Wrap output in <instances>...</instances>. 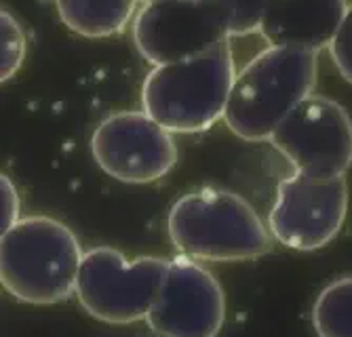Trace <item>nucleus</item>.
<instances>
[{"instance_id": "nucleus-15", "label": "nucleus", "mask_w": 352, "mask_h": 337, "mask_svg": "<svg viewBox=\"0 0 352 337\" xmlns=\"http://www.w3.org/2000/svg\"><path fill=\"white\" fill-rule=\"evenodd\" d=\"M28 55V38L17 17L0 7V84L17 76Z\"/></svg>"}, {"instance_id": "nucleus-3", "label": "nucleus", "mask_w": 352, "mask_h": 337, "mask_svg": "<svg viewBox=\"0 0 352 337\" xmlns=\"http://www.w3.org/2000/svg\"><path fill=\"white\" fill-rule=\"evenodd\" d=\"M82 247L76 234L47 216L21 218L0 238V287L32 305L74 295Z\"/></svg>"}, {"instance_id": "nucleus-9", "label": "nucleus", "mask_w": 352, "mask_h": 337, "mask_svg": "<svg viewBox=\"0 0 352 337\" xmlns=\"http://www.w3.org/2000/svg\"><path fill=\"white\" fill-rule=\"evenodd\" d=\"M226 321V293L195 259H169L146 323L158 337H217Z\"/></svg>"}, {"instance_id": "nucleus-13", "label": "nucleus", "mask_w": 352, "mask_h": 337, "mask_svg": "<svg viewBox=\"0 0 352 337\" xmlns=\"http://www.w3.org/2000/svg\"><path fill=\"white\" fill-rule=\"evenodd\" d=\"M310 323L316 337H352V274L321 289L312 303Z\"/></svg>"}, {"instance_id": "nucleus-2", "label": "nucleus", "mask_w": 352, "mask_h": 337, "mask_svg": "<svg viewBox=\"0 0 352 337\" xmlns=\"http://www.w3.org/2000/svg\"><path fill=\"white\" fill-rule=\"evenodd\" d=\"M173 247L195 262H247L272 249L262 218L241 194L199 188L179 196L167 216Z\"/></svg>"}, {"instance_id": "nucleus-17", "label": "nucleus", "mask_w": 352, "mask_h": 337, "mask_svg": "<svg viewBox=\"0 0 352 337\" xmlns=\"http://www.w3.org/2000/svg\"><path fill=\"white\" fill-rule=\"evenodd\" d=\"M21 220V198L13 179L0 171V238Z\"/></svg>"}, {"instance_id": "nucleus-7", "label": "nucleus", "mask_w": 352, "mask_h": 337, "mask_svg": "<svg viewBox=\"0 0 352 337\" xmlns=\"http://www.w3.org/2000/svg\"><path fill=\"white\" fill-rule=\"evenodd\" d=\"M346 177L294 173L280 179L268 213L270 236L294 251H318L342 232L348 218Z\"/></svg>"}, {"instance_id": "nucleus-18", "label": "nucleus", "mask_w": 352, "mask_h": 337, "mask_svg": "<svg viewBox=\"0 0 352 337\" xmlns=\"http://www.w3.org/2000/svg\"><path fill=\"white\" fill-rule=\"evenodd\" d=\"M140 3H150V0H140Z\"/></svg>"}, {"instance_id": "nucleus-8", "label": "nucleus", "mask_w": 352, "mask_h": 337, "mask_svg": "<svg viewBox=\"0 0 352 337\" xmlns=\"http://www.w3.org/2000/svg\"><path fill=\"white\" fill-rule=\"evenodd\" d=\"M91 154L98 167L122 183H154L177 163L173 133L144 110H122L106 116L91 135Z\"/></svg>"}, {"instance_id": "nucleus-5", "label": "nucleus", "mask_w": 352, "mask_h": 337, "mask_svg": "<svg viewBox=\"0 0 352 337\" xmlns=\"http://www.w3.org/2000/svg\"><path fill=\"white\" fill-rule=\"evenodd\" d=\"M169 259L142 255L129 259L114 247L82 251L74 295L82 310L106 325L146 321Z\"/></svg>"}, {"instance_id": "nucleus-16", "label": "nucleus", "mask_w": 352, "mask_h": 337, "mask_svg": "<svg viewBox=\"0 0 352 337\" xmlns=\"http://www.w3.org/2000/svg\"><path fill=\"white\" fill-rule=\"evenodd\" d=\"M327 51L338 74L352 84V3H348L346 13L327 45Z\"/></svg>"}, {"instance_id": "nucleus-11", "label": "nucleus", "mask_w": 352, "mask_h": 337, "mask_svg": "<svg viewBox=\"0 0 352 337\" xmlns=\"http://www.w3.org/2000/svg\"><path fill=\"white\" fill-rule=\"evenodd\" d=\"M348 0H266L258 34L268 47L327 49Z\"/></svg>"}, {"instance_id": "nucleus-6", "label": "nucleus", "mask_w": 352, "mask_h": 337, "mask_svg": "<svg viewBox=\"0 0 352 337\" xmlns=\"http://www.w3.org/2000/svg\"><path fill=\"white\" fill-rule=\"evenodd\" d=\"M268 141L300 175L346 177L352 167V116L325 95L298 104Z\"/></svg>"}, {"instance_id": "nucleus-14", "label": "nucleus", "mask_w": 352, "mask_h": 337, "mask_svg": "<svg viewBox=\"0 0 352 337\" xmlns=\"http://www.w3.org/2000/svg\"><path fill=\"white\" fill-rule=\"evenodd\" d=\"M226 30L228 38L258 34L266 0H201Z\"/></svg>"}, {"instance_id": "nucleus-4", "label": "nucleus", "mask_w": 352, "mask_h": 337, "mask_svg": "<svg viewBox=\"0 0 352 337\" xmlns=\"http://www.w3.org/2000/svg\"><path fill=\"white\" fill-rule=\"evenodd\" d=\"M234 74L230 43L154 66L142 84V108L169 133H203L223 118Z\"/></svg>"}, {"instance_id": "nucleus-1", "label": "nucleus", "mask_w": 352, "mask_h": 337, "mask_svg": "<svg viewBox=\"0 0 352 337\" xmlns=\"http://www.w3.org/2000/svg\"><path fill=\"white\" fill-rule=\"evenodd\" d=\"M318 53L266 47L234 74L223 122L245 141H268L298 104L314 93Z\"/></svg>"}, {"instance_id": "nucleus-10", "label": "nucleus", "mask_w": 352, "mask_h": 337, "mask_svg": "<svg viewBox=\"0 0 352 337\" xmlns=\"http://www.w3.org/2000/svg\"><path fill=\"white\" fill-rule=\"evenodd\" d=\"M135 49L152 66L203 55L230 43L226 30L201 0H150L131 21Z\"/></svg>"}, {"instance_id": "nucleus-12", "label": "nucleus", "mask_w": 352, "mask_h": 337, "mask_svg": "<svg viewBox=\"0 0 352 337\" xmlns=\"http://www.w3.org/2000/svg\"><path fill=\"white\" fill-rule=\"evenodd\" d=\"M140 5V0H55L61 23L82 38L122 34Z\"/></svg>"}]
</instances>
